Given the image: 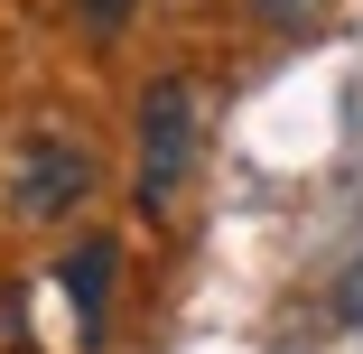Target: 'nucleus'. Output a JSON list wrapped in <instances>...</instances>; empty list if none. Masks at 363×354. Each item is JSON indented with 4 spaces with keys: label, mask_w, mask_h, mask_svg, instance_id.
I'll return each instance as SVG.
<instances>
[{
    "label": "nucleus",
    "mask_w": 363,
    "mask_h": 354,
    "mask_svg": "<svg viewBox=\"0 0 363 354\" xmlns=\"http://www.w3.org/2000/svg\"><path fill=\"white\" fill-rule=\"evenodd\" d=\"M196 131H205V112H196V84H177V75H159L150 84V103H140V215H168V205L186 196V168H196Z\"/></svg>",
    "instance_id": "f257e3e1"
},
{
    "label": "nucleus",
    "mask_w": 363,
    "mask_h": 354,
    "mask_svg": "<svg viewBox=\"0 0 363 354\" xmlns=\"http://www.w3.org/2000/svg\"><path fill=\"white\" fill-rule=\"evenodd\" d=\"M0 196H10L19 224L75 215V205L94 196V150H84V140H65V131H28L19 150H10V168H0Z\"/></svg>",
    "instance_id": "f03ea898"
},
{
    "label": "nucleus",
    "mask_w": 363,
    "mask_h": 354,
    "mask_svg": "<svg viewBox=\"0 0 363 354\" xmlns=\"http://www.w3.org/2000/svg\"><path fill=\"white\" fill-rule=\"evenodd\" d=\"M112 270H121V243H103V233L65 261V299H75V336H84V354L112 336Z\"/></svg>",
    "instance_id": "7ed1b4c3"
},
{
    "label": "nucleus",
    "mask_w": 363,
    "mask_h": 354,
    "mask_svg": "<svg viewBox=\"0 0 363 354\" xmlns=\"http://www.w3.org/2000/svg\"><path fill=\"white\" fill-rule=\"evenodd\" d=\"M270 28H326V0H252Z\"/></svg>",
    "instance_id": "20e7f679"
},
{
    "label": "nucleus",
    "mask_w": 363,
    "mask_h": 354,
    "mask_svg": "<svg viewBox=\"0 0 363 354\" xmlns=\"http://www.w3.org/2000/svg\"><path fill=\"white\" fill-rule=\"evenodd\" d=\"M75 10H84V28H94V38H112V28H130L140 0H75Z\"/></svg>",
    "instance_id": "39448f33"
},
{
    "label": "nucleus",
    "mask_w": 363,
    "mask_h": 354,
    "mask_svg": "<svg viewBox=\"0 0 363 354\" xmlns=\"http://www.w3.org/2000/svg\"><path fill=\"white\" fill-rule=\"evenodd\" d=\"M0 354H28V308H19V289H0Z\"/></svg>",
    "instance_id": "423d86ee"
},
{
    "label": "nucleus",
    "mask_w": 363,
    "mask_h": 354,
    "mask_svg": "<svg viewBox=\"0 0 363 354\" xmlns=\"http://www.w3.org/2000/svg\"><path fill=\"white\" fill-rule=\"evenodd\" d=\"M335 308H345V326H363V261L345 270V299H335Z\"/></svg>",
    "instance_id": "0eeeda50"
}]
</instances>
